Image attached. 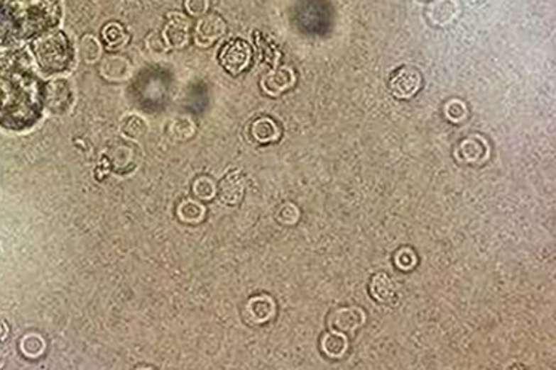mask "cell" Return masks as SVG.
Instances as JSON below:
<instances>
[{
	"instance_id": "6da1fadb",
	"label": "cell",
	"mask_w": 556,
	"mask_h": 370,
	"mask_svg": "<svg viewBox=\"0 0 556 370\" xmlns=\"http://www.w3.org/2000/svg\"><path fill=\"white\" fill-rule=\"evenodd\" d=\"M8 15L21 38L39 35L60 20L58 0H11Z\"/></svg>"
},
{
	"instance_id": "7a4b0ae2",
	"label": "cell",
	"mask_w": 556,
	"mask_h": 370,
	"mask_svg": "<svg viewBox=\"0 0 556 370\" xmlns=\"http://www.w3.org/2000/svg\"><path fill=\"white\" fill-rule=\"evenodd\" d=\"M33 54L40 69L49 74L62 73L70 67L72 47L69 39L61 31L46 33L39 36L31 45Z\"/></svg>"
},
{
	"instance_id": "3957f363",
	"label": "cell",
	"mask_w": 556,
	"mask_h": 370,
	"mask_svg": "<svg viewBox=\"0 0 556 370\" xmlns=\"http://www.w3.org/2000/svg\"><path fill=\"white\" fill-rule=\"evenodd\" d=\"M45 107L57 116L67 114L75 104V92L69 80L54 79L43 88Z\"/></svg>"
},
{
	"instance_id": "277c9868",
	"label": "cell",
	"mask_w": 556,
	"mask_h": 370,
	"mask_svg": "<svg viewBox=\"0 0 556 370\" xmlns=\"http://www.w3.org/2000/svg\"><path fill=\"white\" fill-rule=\"evenodd\" d=\"M252 58L251 46L242 39H233L224 45L220 52V64L223 69L236 76L248 69Z\"/></svg>"
},
{
	"instance_id": "5b68a950",
	"label": "cell",
	"mask_w": 556,
	"mask_h": 370,
	"mask_svg": "<svg viewBox=\"0 0 556 370\" xmlns=\"http://www.w3.org/2000/svg\"><path fill=\"white\" fill-rule=\"evenodd\" d=\"M226 33V23L220 15L208 13L199 20L195 28V40L200 47H208Z\"/></svg>"
},
{
	"instance_id": "8992f818",
	"label": "cell",
	"mask_w": 556,
	"mask_h": 370,
	"mask_svg": "<svg viewBox=\"0 0 556 370\" xmlns=\"http://www.w3.org/2000/svg\"><path fill=\"white\" fill-rule=\"evenodd\" d=\"M421 74L414 67H402L391 79V91L396 98L408 99L421 88Z\"/></svg>"
},
{
	"instance_id": "52a82bcc",
	"label": "cell",
	"mask_w": 556,
	"mask_h": 370,
	"mask_svg": "<svg viewBox=\"0 0 556 370\" xmlns=\"http://www.w3.org/2000/svg\"><path fill=\"white\" fill-rule=\"evenodd\" d=\"M365 323V313L359 307L335 310L329 317V327L335 332L353 333Z\"/></svg>"
},
{
	"instance_id": "ba28073f",
	"label": "cell",
	"mask_w": 556,
	"mask_h": 370,
	"mask_svg": "<svg viewBox=\"0 0 556 370\" xmlns=\"http://www.w3.org/2000/svg\"><path fill=\"white\" fill-rule=\"evenodd\" d=\"M162 36L168 47H177V49L184 47L189 43V36H190L189 20L178 13L171 15L166 21Z\"/></svg>"
},
{
	"instance_id": "9c48e42d",
	"label": "cell",
	"mask_w": 556,
	"mask_h": 370,
	"mask_svg": "<svg viewBox=\"0 0 556 370\" xmlns=\"http://www.w3.org/2000/svg\"><path fill=\"white\" fill-rule=\"evenodd\" d=\"M245 193V178L241 171L229 172L218 185V196L226 205H238Z\"/></svg>"
},
{
	"instance_id": "30bf717a",
	"label": "cell",
	"mask_w": 556,
	"mask_h": 370,
	"mask_svg": "<svg viewBox=\"0 0 556 370\" xmlns=\"http://www.w3.org/2000/svg\"><path fill=\"white\" fill-rule=\"evenodd\" d=\"M99 72L109 82H125L132 74V65L125 57L109 55L101 62Z\"/></svg>"
},
{
	"instance_id": "8fae6325",
	"label": "cell",
	"mask_w": 556,
	"mask_h": 370,
	"mask_svg": "<svg viewBox=\"0 0 556 370\" xmlns=\"http://www.w3.org/2000/svg\"><path fill=\"white\" fill-rule=\"evenodd\" d=\"M295 82V74L291 69H286V67H282V69H278L272 73H268L264 80H263V89L268 94L278 96L282 92L288 91L293 88Z\"/></svg>"
},
{
	"instance_id": "7c38bea8",
	"label": "cell",
	"mask_w": 556,
	"mask_h": 370,
	"mask_svg": "<svg viewBox=\"0 0 556 370\" xmlns=\"http://www.w3.org/2000/svg\"><path fill=\"white\" fill-rule=\"evenodd\" d=\"M276 305L271 296H256L246 304V314L252 323H266L275 317Z\"/></svg>"
},
{
	"instance_id": "4fadbf2b",
	"label": "cell",
	"mask_w": 556,
	"mask_h": 370,
	"mask_svg": "<svg viewBox=\"0 0 556 370\" xmlns=\"http://www.w3.org/2000/svg\"><path fill=\"white\" fill-rule=\"evenodd\" d=\"M395 281L384 273L376 274L371 279L369 292L378 302H389L395 296Z\"/></svg>"
},
{
	"instance_id": "5bb4252c",
	"label": "cell",
	"mask_w": 556,
	"mask_h": 370,
	"mask_svg": "<svg viewBox=\"0 0 556 370\" xmlns=\"http://www.w3.org/2000/svg\"><path fill=\"white\" fill-rule=\"evenodd\" d=\"M322 351L331 359H342L349 348V341L342 332H328L321 342Z\"/></svg>"
},
{
	"instance_id": "9a60e30c",
	"label": "cell",
	"mask_w": 556,
	"mask_h": 370,
	"mask_svg": "<svg viewBox=\"0 0 556 370\" xmlns=\"http://www.w3.org/2000/svg\"><path fill=\"white\" fill-rule=\"evenodd\" d=\"M251 133H252V137H254V140L261 144L275 142L280 137V130H279L278 125L273 120L267 119V117H261V119L252 123Z\"/></svg>"
},
{
	"instance_id": "2e32d148",
	"label": "cell",
	"mask_w": 556,
	"mask_h": 370,
	"mask_svg": "<svg viewBox=\"0 0 556 370\" xmlns=\"http://www.w3.org/2000/svg\"><path fill=\"white\" fill-rule=\"evenodd\" d=\"M121 132L124 137L137 141L147 133V123L140 116H128L122 120Z\"/></svg>"
},
{
	"instance_id": "e0dca14e",
	"label": "cell",
	"mask_w": 556,
	"mask_h": 370,
	"mask_svg": "<svg viewBox=\"0 0 556 370\" xmlns=\"http://www.w3.org/2000/svg\"><path fill=\"white\" fill-rule=\"evenodd\" d=\"M103 39L109 49H121L128 42V35L119 23H110L103 28Z\"/></svg>"
},
{
	"instance_id": "ac0fdd59",
	"label": "cell",
	"mask_w": 556,
	"mask_h": 370,
	"mask_svg": "<svg viewBox=\"0 0 556 370\" xmlns=\"http://www.w3.org/2000/svg\"><path fill=\"white\" fill-rule=\"evenodd\" d=\"M178 216H180V220L184 221V223L197 224V223H200L202 220H204L205 208L202 206L200 203H197V201H193V200L182 201V203L178 208Z\"/></svg>"
},
{
	"instance_id": "d6986e66",
	"label": "cell",
	"mask_w": 556,
	"mask_h": 370,
	"mask_svg": "<svg viewBox=\"0 0 556 370\" xmlns=\"http://www.w3.org/2000/svg\"><path fill=\"white\" fill-rule=\"evenodd\" d=\"M79 50H80L82 58L85 60V62H88V64L98 61L101 58V54H103V47H101L99 42L94 36H89V35H85L80 39Z\"/></svg>"
},
{
	"instance_id": "ffe728a7",
	"label": "cell",
	"mask_w": 556,
	"mask_h": 370,
	"mask_svg": "<svg viewBox=\"0 0 556 370\" xmlns=\"http://www.w3.org/2000/svg\"><path fill=\"white\" fill-rule=\"evenodd\" d=\"M170 130H171V135L175 140L184 141V140H189V138H192L195 135L196 126H195L193 120L189 119V117H178V119H175L171 123Z\"/></svg>"
},
{
	"instance_id": "44dd1931",
	"label": "cell",
	"mask_w": 556,
	"mask_h": 370,
	"mask_svg": "<svg viewBox=\"0 0 556 370\" xmlns=\"http://www.w3.org/2000/svg\"><path fill=\"white\" fill-rule=\"evenodd\" d=\"M21 349L27 357H39L45 351V341L39 335H27L21 341Z\"/></svg>"
},
{
	"instance_id": "7402d4cb",
	"label": "cell",
	"mask_w": 556,
	"mask_h": 370,
	"mask_svg": "<svg viewBox=\"0 0 556 370\" xmlns=\"http://www.w3.org/2000/svg\"><path fill=\"white\" fill-rule=\"evenodd\" d=\"M462 155L466 162H478L485 156V147L476 140H466L462 144Z\"/></svg>"
},
{
	"instance_id": "603a6c76",
	"label": "cell",
	"mask_w": 556,
	"mask_h": 370,
	"mask_svg": "<svg viewBox=\"0 0 556 370\" xmlns=\"http://www.w3.org/2000/svg\"><path fill=\"white\" fill-rule=\"evenodd\" d=\"M193 190H195V194L200 198V200H209L215 196L217 193V189H215V184L212 182L211 178L208 176H200L195 181L193 184Z\"/></svg>"
},
{
	"instance_id": "cb8c5ba5",
	"label": "cell",
	"mask_w": 556,
	"mask_h": 370,
	"mask_svg": "<svg viewBox=\"0 0 556 370\" xmlns=\"http://www.w3.org/2000/svg\"><path fill=\"white\" fill-rule=\"evenodd\" d=\"M133 155H136V151H133L129 145H119L116 147L113 153V162L117 167L131 166L133 160Z\"/></svg>"
},
{
	"instance_id": "d4e9b609",
	"label": "cell",
	"mask_w": 556,
	"mask_h": 370,
	"mask_svg": "<svg viewBox=\"0 0 556 370\" xmlns=\"http://www.w3.org/2000/svg\"><path fill=\"white\" fill-rule=\"evenodd\" d=\"M278 220L285 225H293L300 220V209L293 203L283 205L278 213Z\"/></svg>"
},
{
	"instance_id": "484cf974",
	"label": "cell",
	"mask_w": 556,
	"mask_h": 370,
	"mask_svg": "<svg viewBox=\"0 0 556 370\" xmlns=\"http://www.w3.org/2000/svg\"><path fill=\"white\" fill-rule=\"evenodd\" d=\"M395 261L400 270H411V268L415 267L417 264V255L410 247H403L396 254Z\"/></svg>"
},
{
	"instance_id": "4316f807",
	"label": "cell",
	"mask_w": 556,
	"mask_h": 370,
	"mask_svg": "<svg viewBox=\"0 0 556 370\" xmlns=\"http://www.w3.org/2000/svg\"><path fill=\"white\" fill-rule=\"evenodd\" d=\"M146 45H147V47H148L150 52H151V54H155V55L163 54L165 50H166V47H168V45H166L163 36L160 35V33H158V31L150 33V35L147 36Z\"/></svg>"
},
{
	"instance_id": "83f0119b",
	"label": "cell",
	"mask_w": 556,
	"mask_h": 370,
	"mask_svg": "<svg viewBox=\"0 0 556 370\" xmlns=\"http://www.w3.org/2000/svg\"><path fill=\"white\" fill-rule=\"evenodd\" d=\"M184 8L192 16H204L209 9V0H185Z\"/></svg>"
},
{
	"instance_id": "f1b7e54d",
	"label": "cell",
	"mask_w": 556,
	"mask_h": 370,
	"mask_svg": "<svg viewBox=\"0 0 556 370\" xmlns=\"http://www.w3.org/2000/svg\"><path fill=\"white\" fill-rule=\"evenodd\" d=\"M447 116L449 117V120L454 122H460L466 117V106L462 104L460 101H452L447 106Z\"/></svg>"
},
{
	"instance_id": "f546056e",
	"label": "cell",
	"mask_w": 556,
	"mask_h": 370,
	"mask_svg": "<svg viewBox=\"0 0 556 370\" xmlns=\"http://www.w3.org/2000/svg\"><path fill=\"white\" fill-rule=\"evenodd\" d=\"M11 26H12V21L9 18V15L0 13V43H4L6 40V38L9 36Z\"/></svg>"
},
{
	"instance_id": "4dcf8cb0",
	"label": "cell",
	"mask_w": 556,
	"mask_h": 370,
	"mask_svg": "<svg viewBox=\"0 0 556 370\" xmlns=\"http://www.w3.org/2000/svg\"><path fill=\"white\" fill-rule=\"evenodd\" d=\"M6 326H5V323L2 322V320H0V340H4L5 338V336H6Z\"/></svg>"
},
{
	"instance_id": "1f68e13d",
	"label": "cell",
	"mask_w": 556,
	"mask_h": 370,
	"mask_svg": "<svg viewBox=\"0 0 556 370\" xmlns=\"http://www.w3.org/2000/svg\"><path fill=\"white\" fill-rule=\"evenodd\" d=\"M0 364H2V359H0Z\"/></svg>"
}]
</instances>
